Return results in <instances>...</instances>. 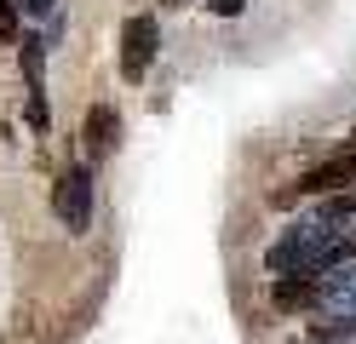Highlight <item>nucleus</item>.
I'll return each mask as SVG.
<instances>
[{"mask_svg":"<svg viewBox=\"0 0 356 344\" xmlns=\"http://www.w3.org/2000/svg\"><path fill=\"white\" fill-rule=\"evenodd\" d=\"M345 183H356V155H345V149H333L322 167H310L299 183H293V195H339Z\"/></svg>","mask_w":356,"mask_h":344,"instance_id":"20e7f679","label":"nucleus"},{"mask_svg":"<svg viewBox=\"0 0 356 344\" xmlns=\"http://www.w3.org/2000/svg\"><path fill=\"white\" fill-rule=\"evenodd\" d=\"M155 52H161V23H155L149 12H132V17L121 23V81L138 86V81L149 75Z\"/></svg>","mask_w":356,"mask_h":344,"instance_id":"f03ea898","label":"nucleus"},{"mask_svg":"<svg viewBox=\"0 0 356 344\" xmlns=\"http://www.w3.org/2000/svg\"><path fill=\"white\" fill-rule=\"evenodd\" d=\"M339 149H345V155H356V132H350V138H345V144H339Z\"/></svg>","mask_w":356,"mask_h":344,"instance_id":"ddd939ff","label":"nucleus"},{"mask_svg":"<svg viewBox=\"0 0 356 344\" xmlns=\"http://www.w3.org/2000/svg\"><path fill=\"white\" fill-rule=\"evenodd\" d=\"M92 195H98L92 167H70L52 183V206H58V218H63L70 236H86V229H92Z\"/></svg>","mask_w":356,"mask_h":344,"instance_id":"f257e3e1","label":"nucleus"},{"mask_svg":"<svg viewBox=\"0 0 356 344\" xmlns=\"http://www.w3.org/2000/svg\"><path fill=\"white\" fill-rule=\"evenodd\" d=\"M316 310L322 316H356V264L316 275Z\"/></svg>","mask_w":356,"mask_h":344,"instance_id":"39448f33","label":"nucleus"},{"mask_svg":"<svg viewBox=\"0 0 356 344\" xmlns=\"http://www.w3.org/2000/svg\"><path fill=\"white\" fill-rule=\"evenodd\" d=\"M167 6H190V0H167Z\"/></svg>","mask_w":356,"mask_h":344,"instance_id":"4468645a","label":"nucleus"},{"mask_svg":"<svg viewBox=\"0 0 356 344\" xmlns=\"http://www.w3.org/2000/svg\"><path fill=\"white\" fill-rule=\"evenodd\" d=\"M86 155H92V161H109V155H115L121 149V115L115 109H109V104H98L92 115H86Z\"/></svg>","mask_w":356,"mask_h":344,"instance_id":"423d86ee","label":"nucleus"},{"mask_svg":"<svg viewBox=\"0 0 356 344\" xmlns=\"http://www.w3.org/2000/svg\"><path fill=\"white\" fill-rule=\"evenodd\" d=\"M0 46H17V0H0Z\"/></svg>","mask_w":356,"mask_h":344,"instance_id":"9d476101","label":"nucleus"},{"mask_svg":"<svg viewBox=\"0 0 356 344\" xmlns=\"http://www.w3.org/2000/svg\"><path fill=\"white\" fill-rule=\"evenodd\" d=\"M356 218V190H339V195H322V206H316V224H327V229H345Z\"/></svg>","mask_w":356,"mask_h":344,"instance_id":"6e6552de","label":"nucleus"},{"mask_svg":"<svg viewBox=\"0 0 356 344\" xmlns=\"http://www.w3.org/2000/svg\"><path fill=\"white\" fill-rule=\"evenodd\" d=\"M270 304L282 316H299V310H316V281L310 275H282V281L270 287Z\"/></svg>","mask_w":356,"mask_h":344,"instance_id":"0eeeda50","label":"nucleus"},{"mask_svg":"<svg viewBox=\"0 0 356 344\" xmlns=\"http://www.w3.org/2000/svg\"><path fill=\"white\" fill-rule=\"evenodd\" d=\"M213 12L218 17H241V12H248V0H213Z\"/></svg>","mask_w":356,"mask_h":344,"instance_id":"9b49d317","label":"nucleus"},{"mask_svg":"<svg viewBox=\"0 0 356 344\" xmlns=\"http://www.w3.org/2000/svg\"><path fill=\"white\" fill-rule=\"evenodd\" d=\"M17 58H24V86H29V126L47 132L52 109H47V35H17Z\"/></svg>","mask_w":356,"mask_h":344,"instance_id":"7ed1b4c3","label":"nucleus"},{"mask_svg":"<svg viewBox=\"0 0 356 344\" xmlns=\"http://www.w3.org/2000/svg\"><path fill=\"white\" fill-rule=\"evenodd\" d=\"M17 6H24L29 17H52V6H58V0H17Z\"/></svg>","mask_w":356,"mask_h":344,"instance_id":"f8f14e48","label":"nucleus"},{"mask_svg":"<svg viewBox=\"0 0 356 344\" xmlns=\"http://www.w3.org/2000/svg\"><path fill=\"white\" fill-rule=\"evenodd\" d=\"M310 338H316V344H345V338H356V316H333V321H310Z\"/></svg>","mask_w":356,"mask_h":344,"instance_id":"1a4fd4ad","label":"nucleus"}]
</instances>
